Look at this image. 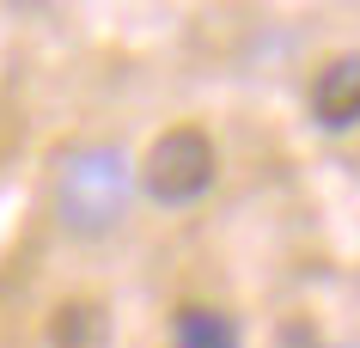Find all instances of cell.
I'll list each match as a JSON object with an SVG mask.
<instances>
[{
	"label": "cell",
	"instance_id": "1",
	"mask_svg": "<svg viewBox=\"0 0 360 348\" xmlns=\"http://www.w3.org/2000/svg\"><path fill=\"white\" fill-rule=\"evenodd\" d=\"M122 208H129V159L116 147H79V153H68V165L56 177L61 226L92 238V232H110L122 220Z\"/></svg>",
	"mask_w": 360,
	"mask_h": 348
},
{
	"label": "cell",
	"instance_id": "2",
	"mask_svg": "<svg viewBox=\"0 0 360 348\" xmlns=\"http://www.w3.org/2000/svg\"><path fill=\"white\" fill-rule=\"evenodd\" d=\"M141 183H147V195H153V202H165V208L195 202V195L214 183V141L202 135V129H190V122L165 129V135L153 141Z\"/></svg>",
	"mask_w": 360,
	"mask_h": 348
},
{
	"label": "cell",
	"instance_id": "3",
	"mask_svg": "<svg viewBox=\"0 0 360 348\" xmlns=\"http://www.w3.org/2000/svg\"><path fill=\"white\" fill-rule=\"evenodd\" d=\"M311 116L323 129H354L360 122V56H336L311 74Z\"/></svg>",
	"mask_w": 360,
	"mask_h": 348
},
{
	"label": "cell",
	"instance_id": "4",
	"mask_svg": "<svg viewBox=\"0 0 360 348\" xmlns=\"http://www.w3.org/2000/svg\"><path fill=\"white\" fill-rule=\"evenodd\" d=\"M49 342L56 348H110V311L98 299H68L49 324Z\"/></svg>",
	"mask_w": 360,
	"mask_h": 348
},
{
	"label": "cell",
	"instance_id": "5",
	"mask_svg": "<svg viewBox=\"0 0 360 348\" xmlns=\"http://www.w3.org/2000/svg\"><path fill=\"white\" fill-rule=\"evenodd\" d=\"M171 348H238V324L214 306H184L171 324Z\"/></svg>",
	"mask_w": 360,
	"mask_h": 348
}]
</instances>
